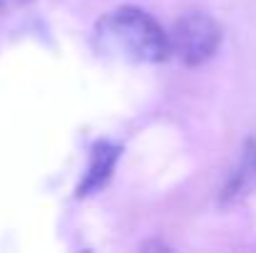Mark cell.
Here are the masks:
<instances>
[{"label":"cell","instance_id":"1","mask_svg":"<svg viewBox=\"0 0 256 253\" xmlns=\"http://www.w3.org/2000/svg\"><path fill=\"white\" fill-rule=\"evenodd\" d=\"M94 42L100 52L137 65H157L172 55L170 32L137 5H122L102 15L94 25Z\"/></svg>","mask_w":256,"mask_h":253},{"label":"cell","instance_id":"2","mask_svg":"<svg viewBox=\"0 0 256 253\" xmlns=\"http://www.w3.org/2000/svg\"><path fill=\"white\" fill-rule=\"evenodd\" d=\"M222 37V25L212 15L199 10L184 12L170 32L172 55H176L179 62L186 67H199L216 55Z\"/></svg>","mask_w":256,"mask_h":253},{"label":"cell","instance_id":"3","mask_svg":"<svg viewBox=\"0 0 256 253\" xmlns=\"http://www.w3.org/2000/svg\"><path fill=\"white\" fill-rule=\"evenodd\" d=\"M120 157H122V147L117 142H110V139L94 142L90 149V164H87L85 176L75 189V199H87V196L97 194L100 189H104L114 174Z\"/></svg>","mask_w":256,"mask_h":253},{"label":"cell","instance_id":"4","mask_svg":"<svg viewBox=\"0 0 256 253\" xmlns=\"http://www.w3.org/2000/svg\"><path fill=\"white\" fill-rule=\"evenodd\" d=\"M252 194H256V139L249 137L242 147V157L236 162V167L232 169L219 201L224 206H234L244 199H249Z\"/></svg>","mask_w":256,"mask_h":253},{"label":"cell","instance_id":"5","mask_svg":"<svg viewBox=\"0 0 256 253\" xmlns=\"http://www.w3.org/2000/svg\"><path fill=\"white\" fill-rule=\"evenodd\" d=\"M28 2H32V0H0V15H10V12L25 7Z\"/></svg>","mask_w":256,"mask_h":253}]
</instances>
